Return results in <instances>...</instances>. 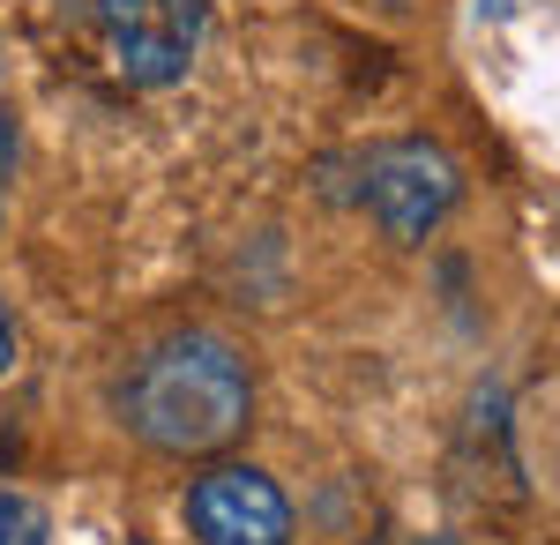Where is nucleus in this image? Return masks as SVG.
<instances>
[{
  "label": "nucleus",
  "instance_id": "obj_3",
  "mask_svg": "<svg viewBox=\"0 0 560 545\" xmlns=\"http://www.w3.org/2000/svg\"><path fill=\"white\" fill-rule=\"evenodd\" d=\"M210 31V0H97V38L113 53L120 83L173 90L187 83Z\"/></svg>",
  "mask_w": 560,
  "mask_h": 545
},
{
  "label": "nucleus",
  "instance_id": "obj_7",
  "mask_svg": "<svg viewBox=\"0 0 560 545\" xmlns=\"http://www.w3.org/2000/svg\"><path fill=\"white\" fill-rule=\"evenodd\" d=\"M15 367V314H8V299H0V374Z\"/></svg>",
  "mask_w": 560,
  "mask_h": 545
},
{
  "label": "nucleus",
  "instance_id": "obj_1",
  "mask_svg": "<svg viewBox=\"0 0 560 545\" xmlns=\"http://www.w3.org/2000/svg\"><path fill=\"white\" fill-rule=\"evenodd\" d=\"M113 419L150 456H224L255 426V367L224 329H165L120 367Z\"/></svg>",
  "mask_w": 560,
  "mask_h": 545
},
{
  "label": "nucleus",
  "instance_id": "obj_6",
  "mask_svg": "<svg viewBox=\"0 0 560 545\" xmlns=\"http://www.w3.org/2000/svg\"><path fill=\"white\" fill-rule=\"evenodd\" d=\"M8 179H15V105H0V202H8Z\"/></svg>",
  "mask_w": 560,
  "mask_h": 545
},
{
  "label": "nucleus",
  "instance_id": "obj_2",
  "mask_svg": "<svg viewBox=\"0 0 560 545\" xmlns=\"http://www.w3.org/2000/svg\"><path fill=\"white\" fill-rule=\"evenodd\" d=\"M456 202H464V165L427 135H396V142H374L359 158V210L396 247H419L427 232H441Z\"/></svg>",
  "mask_w": 560,
  "mask_h": 545
},
{
  "label": "nucleus",
  "instance_id": "obj_4",
  "mask_svg": "<svg viewBox=\"0 0 560 545\" xmlns=\"http://www.w3.org/2000/svg\"><path fill=\"white\" fill-rule=\"evenodd\" d=\"M179 515L195 545H292V501L261 463H210Z\"/></svg>",
  "mask_w": 560,
  "mask_h": 545
},
{
  "label": "nucleus",
  "instance_id": "obj_5",
  "mask_svg": "<svg viewBox=\"0 0 560 545\" xmlns=\"http://www.w3.org/2000/svg\"><path fill=\"white\" fill-rule=\"evenodd\" d=\"M0 545H52L45 508L23 501V494H8V486H0Z\"/></svg>",
  "mask_w": 560,
  "mask_h": 545
}]
</instances>
